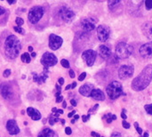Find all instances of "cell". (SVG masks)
I'll list each match as a JSON object with an SVG mask.
<instances>
[{
	"mask_svg": "<svg viewBox=\"0 0 152 137\" xmlns=\"http://www.w3.org/2000/svg\"><path fill=\"white\" fill-rule=\"evenodd\" d=\"M21 50V44L17 37L10 35L4 41V53L9 59H15Z\"/></svg>",
	"mask_w": 152,
	"mask_h": 137,
	"instance_id": "obj_1",
	"label": "cell"
},
{
	"mask_svg": "<svg viewBox=\"0 0 152 137\" xmlns=\"http://www.w3.org/2000/svg\"><path fill=\"white\" fill-rule=\"evenodd\" d=\"M152 80V69L151 66L147 67L142 72L136 77L132 82V88L135 91H142L145 89Z\"/></svg>",
	"mask_w": 152,
	"mask_h": 137,
	"instance_id": "obj_2",
	"label": "cell"
},
{
	"mask_svg": "<svg viewBox=\"0 0 152 137\" xmlns=\"http://www.w3.org/2000/svg\"><path fill=\"white\" fill-rule=\"evenodd\" d=\"M106 91H107L108 96L111 100H116L118 97H120L121 95H125L124 92H123V86H122V85L119 82H118V81L111 82L108 86Z\"/></svg>",
	"mask_w": 152,
	"mask_h": 137,
	"instance_id": "obj_3",
	"label": "cell"
},
{
	"mask_svg": "<svg viewBox=\"0 0 152 137\" xmlns=\"http://www.w3.org/2000/svg\"><path fill=\"white\" fill-rule=\"evenodd\" d=\"M134 47L125 42H120L116 46V54L119 59H126L133 53Z\"/></svg>",
	"mask_w": 152,
	"mask_h": 137,
	"instance_id": "obj_4",
	"label": "cell"
},
{
	"mask_svg": "<svg viewBox=\"0 0 152 137\" xmlns=\"http://www.w3.org/2000/svg\"><path fill=\"white\" fill-rule=\"evenodd\" d=\"M44 14H45V8L43 6L40 5L33 6L28 12V21L32 24H36L42 19Z\"/></svg>",
	"mask_w": 152,
	"mask_h": 137,
	"instance_id": "obj_5",
	"label": "cell"
},
{
	"mask_svg": "<svg viewBox=\"0 0 152 137\" xmlns=\"http://www.w3.org/2000/svg\"><path fill=\"white\" fill-rule=\"evenodd\" d=\"M57 62H58V59L57 57L52 53H45L41 58V63L43 64V66L45 68H49V67H52V66H54L55 64H57Z\"/></svg>",
	"mask_w": 152,
	"mask_h": 137,
	"instance_id": "obj_6",
	"label": "cell"
},
{
	"mask_svg": "<svg viewBox=\"0 0 152 137\" xmlns=\"http://www.w3.org/2000/svg\"><path fill=\"white\" fill-rule=\"evenodd\" d=\"M134 67L133 65H123L118 70V77L121 79H127L134 75Z\"/></svg>",
	"mask_w": 152,
	"mask_h": 137,
	"instance_id": "obj_7",
	"label": "cell"
},
{
	"mask_svg": "<svg viewBox=\"0 0 152 137\" xmlns=\"http://www.w3.org/2000/svg\"><path fill=\"white\" fill-rule=\"evenodd\" d=\"M59 15L61 18V20L64 21H66V22L71 21L74 19V17H75L74 12L71 9H69V7H67V6H62L60 9Z\"/></svg>",
	"mask_w": 152,
	"mask_h": 137,
	"instance_id": "obj_8",
	"label": "cell"
},
{
	"mask_svg": "<svg viewBox=\"0 0 152 137\" xmlns=\"http://www.w3.org/2000/svg\"><path fill=\"white\" fill-rule=\"evenodd\" d=\"M96 56H97V53L94 50H86L83 53H82V58L83 60L86 62L87 66L91 67L94 64V62L96 60Z\"/></svg>",
	"mask_w": 152,
	"mask_h": 137,
	"instance_id": "obj_9",
	"label": "cell"
},
{
	"mask_svg": "<svg viewBox=\"0 0 152 137\" xmlns=\"http://www.w3.org/2000/svg\"><path fill=\"white\" fill-rule=\"evenodd\" d=\"M110 35V29L106 25H100L97 28V36L102 42H106Z\"/></svg>",
	"mask_w": 152,
	"mask_h": 137,
	"instance_id": "obj_10",
	"label": "cell"
},
{
	"mask_svg": "<svg viewBox=\"0 0 152 137\" xmlns=\"http://www.w3.org/2000/svg\"><path fill=\"white\" fill-rule=\"evenodd\" d=\"M63 43V39L54 34H51L49 37V46L52 50H57L59 49Z\"/></svg>",
	"mask_w": 152,
	"mask_h": 137,
	"instance_id": "obj_11",
	"label": "cell"
},
{
	"mask_svg": "<svg viewBox=\"0 0 152 137\" xmlns=\"http://www.w3.org/2000/svg\"><path fill=\"white\" fill-rule=\"evenodd\" d=\"M96 22H97L96 20L94 18H86V19L82 20L81 26L85 31H92L95 29Z\"/></svg>",
	"mask_w": 152,
	"mask_h": 137,
	"instance_id": "obj_12",
	"label": "cell"
},
{
	"mask_svg": "<svg viewBox=\"0 0 152 137\" xmlns=\"http://www.w3.org/2000/svg\"><path fill=\"white\" fill-rule=\"evenodd\" d=\"M140 54L144 58H152V42L144 44L141 46Z\"/></svg>",
	"mask_w": 152,
	"mask_h": 137,
	"instance_id": "obj_13",
	"label": "cell"
},
{
	"mask_svg": "<svg viewBox=\"0 0 152 137\" xmlns=\"http://www.w3.org/2000/svg\"><path fill=\"white\" fill-rule=\"evenodd\" d=\"M6 129H7V131L9 132V134L11 136H14V135H17V134L20 133V128H19L16 121L12 120V119H10V120L7 121Z\"/></svg>",
	"mask_w": 152,
	"mask_h": 137,
	"instance_id": "obj_14",
	"label": "cell"
},
{
	"mask_svg": "<svg viewBox=\"0 0 152 137\" xmlns=\"http://www.w3.org/2000/svg\"><path fill=\"white\" fill-rule=\"evenodd\" d=\"M0 93L2 95V96L6 100L11 99L12 96V90L11 86L7 84H3L0 86Z\"/></svg>",
	"mask_w": 152,
	"mask_h": 137,
	"instance_id": "obj_15",
	"label": "cell"
},
{
	"mask_svg": "<svg viewBox=\"0 0 152 137\" xmlns=\"http://www.w3.org/2000/svg\"><path fill=\"white\" fill-rule=\"evenodd\" d=\"M93 90H94V86L93 85H91V84H85V85H83L79 88V93L83 96L89 97V96H91V93H92Z\"/></svg>",
	"mask_w": 152,
	"mask_h": 137,
	"instance_id": "obj_16",
	"label": "cell"
},
{
	"mask_svg": "<svg viewBox=\"0 0 152 137\" xmlns=\"http://www.w3.org/2000/svg\"><path fill=\"white\" fill-rule=\"evenodd\" d=\"M99 53H100L101 57L103 58V59H105V60L109 59L110 57V55H111L110 49L108 46L104 45H101L99 47Z\"/></svg>",
	"mask_w": 152,
	"mask_h": 137,
	"instance_id": "obj_17",
	"label": "cell"
},
{
	"mask_svg": "<svg viewBox=\"0 0 152 137\" xmlns=\"http://www.w3.org/2000/svg\"><path fill=\"white\" fill-rule=\"evenodd\" d=\"M27 114L33 119V120H39L41 119V114L37 110H35L34 108L28 107L27 109Z\"/></svg>",
	"mask_w": 152,
	"mask_h": 137,
	"instance_id": "obj_18",
	"label": "cell"
},
{
	"mask_svg": "<svg viewBox=\"0 0 152 137\" xmlns=\"http://www.w3.org/2000/svg\"><path fill=\"white\" fill-rule=\"evenodd\" d=\"M142 32L143 34L150 39H152V22L149 21L144 23L142 26Z\"/></svg>",
	"mask_w": 152,
	"mask_h": 137,
	"instance_id": "obj_19",
	"label": "cell"
},
{
	"mask_svg": "<svg viewBox=\"0 0 152 137\" xmlns=\"http://www.w3.org/2000/svg\"><path fill=\"white\" fill-rule=\"evenodd\" d=\"M91 97L96 101H104L105 99L104 94L100 89H94L91 93Z\"/></svg>",
	"mask_w": 152,
	"mask_h": 137,
	"instance_id": "obj_20",
	"label": "cell"
},
{
	"mask_svg": "<svg viewBox=\"0 0 152 137\" xmlns=\"http://www.w3.org/2000/svg\"><path fill=\"white\" fill-rule=\"evenodd\" d=\"M37 137H56V135H55V133L52 129L45 128V129H43L39 133V135H38Z\"/></svg>",
	"mask_w": 152,
	"mask_h": 137,
	"instance_id": "obj_21",
	"label": "cell"
},
{
	"mask_svg": "<svg viewBox=\"0 0 152 137\" xmlns=\"http://www.w3.org/2000/svg\"><path fill=\"white\" fill-rule=\"evenodd\" d=\"M31 56L28 54V53H24L23 54H21L20 56V59H21V62H26V63H29L30 61H31Z\"/></svg>",
	"mask_w": 152,
	"mask_h": 137,
	"instance_id": "obj_22",
	"label": "cell"
},
{
	"mask_svg": "<svg viewBox=\"0 0 152 137\" xmlns=\"http://www.w3.org/2000/svg\"><path fill=\"white\" fill-rule=\"evenodd\" d=\"M120 3V1L119 0H118V1H109L108 2V4H109V8L110 9H113L114 7H116V5L117 4H118Z\"/></svg>",
	"mask_w": 152,
	"mask_h": 137,
	"instance_id": "obj_23",
	"label": "cell"
},
{
	"mask_svg": "<svg viewBox=\"0 0 152 137\" xmlns=\"http://www.w3.org/2000/svg\"><path fill=\"white\" fill-rule=\"evenodd\" d=\"M61 64L62 67H64V68H66V69H69V66H70L69 61H67V60H65V59H62V60L61 61Z\"/></svg>",
	"mask_w": 152,
	"mask_h": 137,
	"instance_id": "obj_24",
	"label": "cell"
},
{
	"mask_svg": "<svg viewBox=\"0 0 152 137\" xmlns=\"http://www.w3.org/2000/svg\"><path fill=\"white\" fill-rule=\"evenodd\" d=\"M58 121H59V119L54 118V117H53V115H52V116L50 117V119H49V123H50V125H51V126L54 125V122H58Z\"/></svg>",
	"mask_w": 152,
	"mask_h": 137,
	"instance_id": "obj_25",
	"label": "cell"
},
{
	"mask_svg": "<svg viewBox=\"0 0 152 137\" xmlns=\"http://www.w3.org/2000/svg\"><path fill=\"white\" fill-rule=\"evenodd\" d=\"M144 108H145V111H147L148 114L152 115V104H147L144 106Z\"/></svg>",
	"mask_w": 152,
	"mask_h": 137,
	"instance_id": "obj_26",
	"label": "cell"
},
{
	"mask_svg": "<svg viewBox=\"0 0 152 137\" xmlns=\"http://www.w3.org/2000/svg\"><path fill=\"white\" fill-rule=\"evenodd\" d=\"M14 29V30L16 31V32H18V33H20V34H21V35H24L25 34V31H24V29L21 28V27H14L13 28Z\"/></svg>",
	"mask_w": 152,
	"mask_h": 137,
	"instance_id": "obj_27",
	"label": "cell"
},
{
	"mask_svg": "<svg viewBox=\"0 0 152 137\" xmlns=\"http://www.w3.org/2000/svg\"><path fill=\"white\" fill-rule=\"evenodd\" d=\"M145 7L147 10L152 9V0H147L145 1Z\"/></svg>",
	"mask_w": 152,
	"mask_h": 137,
	"instance_id": "obj_28",
	"label": "cell"
},
{
	"mask_svg": "<svg viewBox=\"0 0 152 137\" xmlns=\"http://www.w3.org/2000/svg\"><path fill=\"white\" fill-rule=\"evenodd\" d=\"M15 22H16V24L18 25V27H20V26L24 23V21H23V19H21V18L17 17L16 20H15Z\"/></svg>",
	"mask_w": 152,
	"mask_h": 137,
	"instance_id": "obj_29",
	"label": "cell"
},
{
	"mask_svg": "<svg viewBox=\"0 0 152 137\" xmlns=\"http://www.w3.org/2000/svg\"><path fill=\"white\" fill-rule=\"evenodd\" d=\"M107 119V123H111L113 120H116L117 119V116L116 115H114V114H111V116L110 117V118H108V119Z\"/></svg>",
	"mask_w": 152,
	"mask_h": 137,
	"instance_id": "obj_30",
	"label": "cell"
},
{
	"mask_svg": "<svg viewBox=\"0 0 152 137\" xmlns=\"http://www.w3.org/2000/svg\"><path fill=\"white\" fill-rule=\"evenodd\" d=\"M134 127H135V128H136L137 133L141 136V135L142 134V128L139 127V125H138V123H137V122H135V123H134Z\"/></svg>",
	"mask_w": 152,
	"mask_h": 137,
	"instance_id": "obj_31",
	"label": "cell"
},
{
	"mask_svg": "<svg viewBox=\"0 0 152 137\" xmlns=\"http://www.w3.org/2000/svg\"><path fill=\"white\" fill-rule=\"evenodd\" d=\"M11 75V70H5L4 71V73H3V76L4 77V78H7V77H9Z\"/></svg>",
	"mask_w": 152,
	"mask_h": 137,
	"instance_id": "obj_32",
	"label": "cell"
},
{
	"mask_svg": "<svg viewBox=\"0 0 152 137\" xmlns=\"http://www.w3.org/2000/svg\"><path fill=\"white\" fill-rule=\"evenodd\" d=\"M122 126H123L126 129H129V128H130V127H131V126H130V124H129L128 122L125 121V120L122 122Z\"/></svg>",
	"mask_w": 152,
	"mask_h": 137,
	"instance_id": "obj_33",
	"label": "cell"
},
{
	"mask_svg": "<svg viewBox=\"0 0 152 137\" xmlns=\"http://www.w3.org/2000/svg\"><path fill=\"white\" fill-rule=\"evenodd\" d=\"M86 72H83L82 74H80V76H79V78H78V80H79V81H83V80L86 78Z\"/></svg>",
	"mask_w": 152,
	"mask_h": 137,
	"instance_id": "obj_34",
	"label": "cell"
},
{
	"mask_svg": "<svg viewBox=\"0 0 152 137\" xmlns=\"http://www.w3.org/2000/svg\"><path fill=\"white\" fill-rule=\"evenodd\" d=\"M99 108V104H96V105H94V108H92L89 111H88V114H90L91 112H94L95 111H97V109Z\"/></svg>",
	"mask_w": 152,
	"mask_h": 137,
	"instance_id": "obj_35",
	"label": "cell"
},
{
	"mask_svg": "<svg viewBox=\"0 0 152 137\" xmlns=\"http://www.w3.org/2000/svg\"><path fill=\"white\" fill-rule=\"evenodd\" d=\"M89 119H90V114H88L87 116H82V119H83V121L84 122H87L88 120H89Z\"/></svg>",
	"mask_w": 152,
	"mask_h": 137,
	"instance_id": "obj_36",
	"label": "cell"
},
{
	"mask_svg": "<svg viewBox=\"0 0 152 137\" xmlns=\"http://www.w3.org/2000/svg\"><path fill=\"white\" fill-rule=\"evenodd\" d=\"M65 133H66V135H68V136H69V135H71V133H72V130H71V128L70 127H66L65 128Z\"/></svg>",
	"mask_w": 152,
	"mask_h": 137,
	"instance_id": "obj_37",
	"label": "cell"
},
{
	"mask_svg": "<svg viewBox=\"0 0 152 137\" xmlns=\"http://www.w3.org/2000/svg\"><path fill=\"white\" fill-rule=\"evenodd\" d=\"M69 77H70L71 78H75V72H74L73 70H69Z\"/></svg>",
	"mask_w": 152,
	"mask_h": 137,
	"instance_id": "obj_38",
	"label": "cell"
},
{
	"mask_svg": "<svg viewBox=\"0 0 152 137\" xmlns=\"http://www.w3.org/2000/svg\"><path fill=\"white\" fill-rule=\"evenodd\" d=\"M110 137H121V133H119V132H115V133H113Z\"/></svg>",
	"mask_w": 152,
	"mask_h": 137,
	"instance_id": "obj_39",
	"label": "cell"
},
{
	"mask_svg": "<svg viewBox=\"0 0 152 137\" xmlns=\"http://www.w3.org/2000/svg\"><path fill=\"white\" fill-rule=\"evenodd\" d=\"M125 113H126V110H123V111H122V113H121V118H122L124 120H126V118H127V117H126V115Z\"/></svg>",
	"mask_w": 152,
	"mask_h": 137,
	"instance_id": "obj_40",
	"label": "cell"
},
{
	"mask_svg": "<svg viewBox=\"0 0 152 137\" xmlns=\"http://www.w3.org/2000/svg\"><path fill=\"white\" fill-rule=\"evenodd\" d=\"M62 100H63V97H62V96H59V97L56 98V103H59L62 102Z\"/></svg>",
	"mask_w": 152,
	"mask_h": 137,
	"instance_id": "obj_41",
	"label": "cell"
},
{
	"mask_svg": "<svg viewBox=\"0 0 152 137\" xmlns=\"http://www.w3.org/2000/svg\"><path fill=\"white\" fill-rule=\"evenodd\" d=\"M70 103H71L72 107H76V106H77V102H76V101H75L74 99L70 100Z\"/></svg>",
	"mask_w": 152,
	"mask_h": 137,
	"instance_id": "obj_42",
	"label": "cell"
},
{
	"mask_svg": "<svg viewBox=\"0 0 152 137\" xmlns=\"http://www.w3.org/2000/svg\"><path fill=\"white\" fill-rule=\"evenodd\" d=\"M75 114H76V111H72L71 112H69V113L68 114V117H69V118H71V117H73Z\"/></svg>",
	"mask_w": 152,
	"mask_h": 137,
	"instance_id": "obj_43",
	"label": "cell"
},
{
	"mask_svg": "<svg viewBox=\"0 0 152 137\" xmlns=\"http://www.w3.org/2000/svg\"><path fill=\"white\" fill-rule=\"evenodd\" d=\"M58 81H59V84H60L61 86L64 84V78H60Z\"/></svg>",
	"mask_w": 152,
	"mask_h": 137,
	"instance_id": "obj_44",
	"label": "cell"
},
{
	"mask_svg": "<svg viewBox=\"0 0 152 137\" xmlns=\"http://www.w3.org/2000/svg\"><path fill=\"white\" fill-rule=\"evenodd\" d=\"M4 12H5V10H4V7H2V6L0 5V15L4 14Z\"/></svg>",
	"mask_w": 152,
	"mask_h": 137,
	"instance_id": "obj_45",
	"label": "cell"
},
{
	"mask_svg": "<svg viewBox=\"0 0 152 137\" xmlns=\"http://www.w3.org/2000/svg\"><path fill=\"white\" fill-rule=\"evenodd\" d=\"M91 136L94 137H101L99 134H97V133H95V132H92V133H91Z\"/></svg>",
	"mask_w": 152,
	"mask_h": 137,
	"instance_id": "obj_46",
	"label": "cell"
},
{
	"mask_svg": "<svg viewBox=\"0 0 152 137\" xmlns=\"http://www.w3.org/2000/svg\"><path fill=\"white\" fill-rule=\"evenodd\" d=\"M76 86H77V83H76V82H73L72 85H71V88L73 89V88H75Z\"/></svg>",
	"mask_w": 152,
	"mask_h": 137,
	"instance_id": "obj_47",
	"label": "cell"
},
{
	"mask_svg": "<svg viewBox=\"0 0 152 137\" xmlns=\"http://www.w3.org/2000/svg\"><path fill=\"white\" fill-rule=\"evenodd\" d=\"M62 107H63V108H67V103H66L65 101L62 103Z\"/></svg>",
	"mask_w": 152,
	"mask_h": 137,
	"instance_id": "obj_48",
	"label": "cell"
},
{
	"mask_svg": "<svg viewBox=\"0 0 152 137\" xmlns=\"http://www.w3.org/2000/svg\"><path fill=\"white\" fill-rule=\"evenodd\" d=\"M28 52H33V47L32 46H28Z\"/></svg>",
	"mask_w": 152,
	"mask_h": 137,
	"instance_id": "obj_49",
	"label": "cell"
},
{
	"mask_svg": "<svg viewBox=\"0 0 152 137\" xmlns=\"http://www.w3.org/2000/svg\"><path fill=\"white\" fill-rule=\"evenodd\" d=\"M57 113H59V114H63V111H62V110H57Z\"/></svg>",
	"mask_w": 152,
	"mask_h": 137,
	"instance_id": "obj_50",
	"label": "cell"
},
{
	"mask_svg": "<svg viewBox=\"0 0 152 137\" xmlns=\"http://www.w3.org/2000/svg\"><path fill=\"white\" fill-rule=\"evenodd\" d=\"M78 119H79V116L78 115H74V119L75 120H77Z\"/></svg>",
	"mask_w": 152,
	"mask_h": 137,
	"instance_id": "obj_51",
	"label": "cell"
},
{
	"mask_svg": "<svg viewBox=\"0 0 152 137\" xmlns=\"http://www.w3.org/2000/svg\"><path fill=\"white\" fill-rule=\"evenodd\" d=\"M37 56V53H35V52H32V53H31V57H36Z\"/></svg>",
	"mask_w": 152,
	"mask_h": 137,
	"instance_id": "obj_52",
	"label": "cell"
},
{
	"mask_svg": "<svg viewBox=\"0 0 152 137\" xmlns=\"http://www.w3.org/2000/svg\"><path fill=\"white\" fill-rule=\"evenodd\" d=\"M70 88H71V85H68V86H66L65 89H66V90H69V89H70Z\"/></svg>",
	"mask_w": 152,
	"mask_h": 137,
	"instance_id": "obj_53",
	"label": "cell"
},
{
	"mask_svg": "<svg viewBox=\"0 0 152 137\" xmlns=\"http://www.w3.org/2000/svg\"><path fill=\"white\" fill-rule=\"evenodd\" d=\"M60 95H61V92H59V91H58V92L55 94V96H56V97H59V96H61Z\"/></svg>",
	"mask_w": 152,
	"mask_h": 137,
	"instance_id": "obj_54",
	"label": "cell"
},
{
	"mask_svg": "<svg viewBox=\"0 0 152 137\" xmlns=\"http://www.w3.org/2000/svg\"><path fill=\"white\" fill-rule=\"evenodd\" d=\"M143 137H149V133L148 132H145L144 135H143Z\"/></svg>",
	"mask_w": 152,
	"mask_h": 137,
	"instance_id": "obj_55",
	"label": "cell"
},
{
	"mask_svg": "<svg viewBox=\"0 0 152 137\" xmlns=\"http://www.w3.org/2000/svg\"><path fill=\"white\" fill-rule=\"evenodd\" d=\"M8 3H9L10 4H15L16 1H15V0H14V1H8Z\"/></svg>",
	"mask_w": 152,
	"mask_h": 137,
	"instance_id": "obj_56",
	"label": "cell"
},
{
	"mask_svg": "<svg viewBox=\"0 0 152 137\" xmlns=\"http://www.w3.org/2000/svg\"><path fill=\"white\" fill-rule=\"evenodd\" d=\"M52 111H53V112H57V109H56V108H53V109H52Z\"/></svg>",
	"mask_w": 152,
	"mask_h": 137,
	"instance_id": "obj_57",
	"label": "cell"
},
{
	"mask_svg": "<svg viewBox=\"0 0 152 137\" xmlns=\"http://www.w3.org/2000/svg\"><path fill=\"white\" fill-rule=\"evenodd\" d=\"M61 124H62V125L65 124V119H61Z\"/></svg>",
	"mask_w": 152,
	"mask_h": 137,
	"instance_id": "obj_58",
	"label": "cell"
},
{
	"mask_svg": "<svg viewBox=\"0 0 152 137\" xmlns=\"http://www.w3.org/2000/svg\"><path fill=\"white\" fill-rule=\"evenodd\" d=\"M75 121H76L75 119H72V120H71V123H72V124H74V123H75Z\"/></svg>",
	"mask_w": 152,
	"mask_h": 137,
	"instance_id": "obj_59",
	"label": "cell"
}]
</instances>
